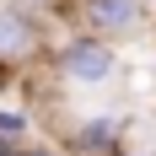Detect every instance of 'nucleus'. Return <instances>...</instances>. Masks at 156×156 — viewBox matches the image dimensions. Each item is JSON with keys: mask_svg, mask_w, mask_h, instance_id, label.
<instances>
[{"mask_svg": "<svg viewBox=\"0 0 156 156\" xmlns=\"http://www.w3.org/2000/svg\"><path fill=\"white\" fill-rule=\"evenodd\" d=\"M76 11H81V32H97L108 43L145 27V5L140 0H76Z\"/></svg>", "mask_w": 156, "mask_h": 156, "instance_id": "4", "label": "nucleus"}, {"mask_svg": "<svg viewBox=\"0 0 156 156\" xmlns=\"http://www.w3.org/2000/svg\"><path fill=\"white\" fill-rule=\"evenodd\" d=\"M48 65H54V76L70 81V86H102L113 81L119 70V48L108 38H97V32H65L59 43L48 48Z\"/></svg>", "mask_w": 156, "mask_h": 156, "instance_id": "1", "label": "nucleus"}, {"mask_svg": "<svg viewBox=\"0 0 156 156\" xmlns=\"http://www.w3.org/2000/svg\"><path fill=\"white\" fill-rule=\"evenodd\" d=\"M0 140L5 145H27L32 140V119L22 108H0Z\"/></svg>", "mask_w": 156, "mask_h": 156, "instance_id": "5", "label": "nucleus"}, {"mask_svg": "<svg viewBox=\"0 0 156 156\" xmlns=\"http://www.w3.org/2000/svg\"><path fill=\"white\" fill-rule=\"evenodd\" d=\"M48 32H43V16L16 5V0H0V65H32L38 54H48Z\"/></svg>", "mask_w": 156, "mask_h": 156, "instance_id": "2", "label": "nucleus"}, {"mask_svg": "<svg viewBox=\"0 0 156 156\" xmlns=\"http://www.w3.org/2000/svg\"><path fill=\"white\" fill-rule=\"evenodd\" d=\"M119 156H140V151H119Z\"/></svg>", "mask_w": 156, "mask_h": 156, "instance_id": "8", "label": "nucleus"}, {"mask_svg": "<svg viewBox=\"0 0 156 156\" xmlns=\"http://www.w3.org/2000/svg\"><path fill=\"white\" fill-rule=\"evenodd\" d=\"M124 145V119L119 113H92V119H76L59 140V156H119Z\"/></svg>", "mask_w": 156, "mask_h": 156, "instance_id": "3", "label": "nucleus"}, {"mask_svg": "<svg viewBox=\"0 0 156 156\" xmlns=\"http://www.w3.org/2000/svg\"><path fill=\"white\" fill-rule=\"evenodd\" d=\"M16 156H59V145H43V140H27Z\"/></svg>", "mask_w": 156, "mask_h": 156, "instance_id": "6", "label": "nucleus"}, {"mask_svg": "<svg viewBox=\"0 0 156 156\" xmlns=\"http://www.w3.org/2000/svg\"><path fill=\"white\" fill-rule=\"evenodd\" d=\"M16 151H22V145H5V140H0V156H16Z\"/></svg>", "mask_w": 156, "mask_h": 156, "instance_id": "7", "label": "nucleus"}]
</instances>
